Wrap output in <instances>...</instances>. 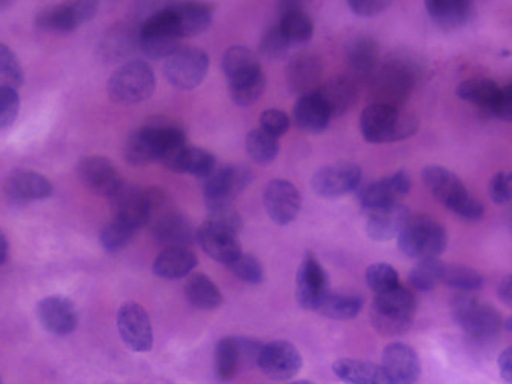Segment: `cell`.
<instances>
[{
    "mask_svg": "<svg viewBox=\"0 0 512 384\" xmlns=\"http://www.w3.org/2000/svg\"><path fill=\"white\" fill-rule=\"evenodd\" d=\"M185 143L187 133L182 125L165 117H154L128 137L124 157L131 166L142 168L160 162L171 149Z\"/></svg>",
    "mask_w": 512,
    "mask_h": 384,
    "instance_id": "obj_1",
    "label": "cell"
},
{
    "mask_svg": "<svg viewBox=\"0 0 512 384\" xmlns=\"http://www.w3.org/2000/svg\"><path fill=\"white\" fill-rule=\"evenodd\" d=\"M147 196V225L157 242L167 246L190 248L196 231L190 220L177 209L173 197L162 188L145 189Z\"/></svg>",
    "mask_w": 512,
    "mask_h": 384,
    "instance_id": "obj_2",
    "label": "cell"
},
{
    "mask_svg": "<svg viewBox=\"0 0 512 384\" xmlns=\"http://www.w3.org/2000/svg\"><path fill=\"white\" fill-rule=\"evenodd\" d=\"M426 189L439 200L445 208L454 212L460 219L468 222H480L485 216V206L469 196L465 183L459 176L439 165H429L422 171Z\"/></svg>",
    "mask_w": 512,
    "mask_h": 384,
    "instance_id": "obj_3",
    "label": "cell"
},
{
    "mask_svg": "<svg viewBox=\"0 0 512 384\" xmlns=\"http://www.w3.org/2000/svg\"><path fill=\"white\" fill-rule=\"evenodd\" d=\"M419 130V119L396 106L373 103L360 116V131L370 143H394L409 139Z\"/></svg>",
    "mask_w": 512,
    "mask_h": 384,
    "instance_id": "obj_4",
    "label": "cell"
},
{
    "mask_svg": "<svg viewBox=\"0 0 512 384\" xmlns=\"http://www.w3.org/2000/svg\"><path fill=\"white\" fill-rule=\"evenodd\" d=\"M417 79L419 68L409 57L393 54L380 60L376 73L370 79L376 103L399 108L413 93Z\"/></svg>",
    "mask_w": 512,
    "mask_h": 384,
    "instance_id": "obj_5",
    "label": "cell"
},
{
    "mask_svg": "<svg viewBox=\"0 0 512 384\" xmlns=\"http://www.w3.org/2000/svg\"><path fill=\"white\" fill-rule=\"evenodd\" d=\"M416 312V295L411 289L400 285L393 291L376 295L371 305V325L380 335L396 337L411 329Z\"/></svg>",
    "mask_w": 512,
    "mask_h": 384,
    "instance_id": "obj_6",
    "label": "cell"
},
{
    "mask_svg": "<svg viewBox=\"0 0 512 384\" xmlns=\"http://www.w3.org/2000/svg\"><path fill=\"white\" fill-rule=\"evenodd\" d=\"M397 239L400 251L417 260L439 259L448 246L445 226L426 214L409 216Z\"/></svg>",
    "mask_w": 512,
    "mask_h": 384,
    "instance_id": "obj_7",
    "label": "cell"
},
{
    "mask_svg": "<svg viewBox=\"0 0 512 384\" xmlns=\"http://www.w3.org/2000/svg\"><path fill=\"white\" fill-rule=\"evenodd\" d=\"M107 88L108 96L117 105H137L153 96L156 91V76L147 62L130 60L114 71Z\"/></svg>",
    "mask_w": 512,
    "mask_h": 384,
    "instance_id": "obj_8",
    "label": "cell"
},
{
    "mask_svg": "<svg viewBox=\"0 0 512 384\" xmlns=\"http://www.w3.org/2000/svg\"><path fill=\"white\" fill-rule=\"evenodd\" d=\"M451 312L457 325L476 340L493 338L503 329V318L493 306L482 305L469 292H459L451 300Z\"/></svg>",
    "mask_w": 512,
    "mask_h": 384,
    "instance_id": "obj_9",
    "label": "cell"
},
{
    "mask_svg": "<svg viewBox=\"0 0 512 384\" xmlns=\"http://www.w3.org/2000/svg\"><path fill=\"white\" fill-rule=\"evenodd\" d=\"M182 37L177 33L168 7L151 14L139 28V50L148 59H167L179 50Z\"/></svg>",
    "mask_w": 512,
    "mask_h": 384,
    "instance_id": "obj_10",
    "label": "cell"
},
{
    "mask_svg": "<svg viewBox=\"0 0 512 384\" xmlns=\"http://www.w3.org/2000/svg\"><path fill=\"white\" fill-rule=\"evenodd\" d=\"M210 68V59L199 48L180 47L165 59L163 73L177 90L191 91L202 85Z\"/></svg>",
    "mask_w": 512,
    "mask_h": 384,
    "instance_id": "obj_11",
    "label": "cell"
},
{
    "mask_svg": "<svg viewBox=\"0 0 512 384\" xmlns=\"http://www.w3.org/2000/svg\"><path fill=\"white\" fill-rule=\"evenodd\" d=\"M253 182V171L248 166L227 165L216 168L203 183V197L208 209L231 205Z\"/></svg>",
    "mask_w": 512,
    "mask_h": 384,
    "instance_id": "obj_12",
    "label": "cell"
},
{
    "mask_svg": "<svg viewBox=\"0 0 512 384\" xmlns=\"http://www.w3.org/2000/svg\"><path fill=\"white\" fill-rule=\"evenodd\" d=\"M99 0H74L48 8L37 16L36 25L50 33H73L96 17Z\"/></svg>",
    "mask_w": 512,
    "mask_h": 384,
    "instance_id": "obj_13",
    "label": "cell"
},
{
    "mask_svg": "<svg viewBox=\"0 0 512 384\" xmlns=\"http://www.w3.org/2000/svg\"><path fill=\"white\" fill-rule=\"evenodd\" d=\"M257 366L270 380L290 381L302 369L303 358L290 341H270L260 348Z\"/></svg>",
    "mask_w": 512,
    "mask_h": 384,
    "instance_id": "obj_14",
    "label": "cell"
},
{
    "mask_svg": "<svg viewBox=\"0 0 512 384\" xmlns=\"http://www.w3.org/2000/svg\"><path fill=\"white\" fill-rule=\"evenodd\" d=\"M362 182V168L356 163L340 162L323 166L311 180L314 192L323 199H340L356 191Z\"/></svg>",
    "mask_w": 512,
    "mask_h": 384,
    "instance_id": "obj_15",
    "label": "cell"
},
{
    "mask_svg": "<svg viewBox=\"0 0 512 384\" xmlns=\"http://www.w3.org/2000/svg\"><path fill=\"white\" fill-rule=\"evenodd\" d=\"M120 338L133 352H150L154 345L150 315L139 303H125L117 312Z\"/></svg>",
    "mask_w": 512,
    "mask_h": 384,
    "instance_id": "obj_16",
    "label": "cell"
},
{
    "mask_svg": "<svg viewBox=\"0 0 512 384\" xmlns=\"http://www.w3.org/2000/svg\"><path fill=\"white\" fill-rule=\"evenodd\" d=\"M330 294V282L316 255H305L296 277L297 303L306 311H317Z\"/></svg>",
    "mask_w": 512,
    "mask_h": 384,
    "instance_id": "obj_17",
    "label": "cell"
},
{
    "mask_svg": "<svg viewBox=\"0 0 512 384\" xmlns=\"http://www.w3.org/2000/svg\"><path fill=\"white\" fill-rule=\"evenodd\" d=\"M200 248L220 265L230 266L242 254L239 232L208 219L196 232Z\"/></svg>",
    "mask_w": 512,
    "mask_h": 384,
    "instance_id": "obj_18",
    "label": "cell"
},
{
    "mask_svg": "<svg viewBox=\"0 0 512 384\" xmlns=\"http://www.w3.org/2000/svg\"><path fill=\"white\" fill-rule=\"evenodd\" d=\"M263 205L266 214L276 225L286 226L299 216L302 197L299 189L288 180H271L263 192Z\"/></svg>",
    "mask_w": 512,
    "mask_h": 384,
    "instance_id": "obj_19",
    "label": "cell"
},
{
    "mask_svg": "<svg viewBox=\"0 0 512 384\" xmlns=\"http://www.w3.org/2000/svg\"><path fill=\"white\" fill-rule=\"evenodd\" d=\"M411 191V177L406 171H397L396 174L376 180L360 189L359 203L363 211L386 208L397 205L408 196Z\"/></svg>",
    "mask_w": 512,
    "mask_h": 384,
    "instance_id": "obj_20",
    "label": "cell"
},
{
    "mask_svg": "<svg viewBox=\"0 0 512 384\" xmlns=\"http://www.w3.org/2000/svg\"><path fill=\"white\" fill-rule=\"evenodd\" d=\"M77 174L91 192L107 199L125 183L116 165L102 156H91L82 160L77 166Z\"/></svg>",
    "mask_w": 512,
    "mask_h": 384,
    "instance_id": "obj_21",
    "label": "cell"
},
{
    "mask_svg": "<svg viewBox=\"0 0 512 384\" xmlns=\"http://www.w3.org/2000/svg\"><path fill=\"white\" fill-rule=\"evenodd\" d=\"M165 168L177 174H190V176L207 179L216 171L217 159L214 154L197 146L185 145L171 149L170 153L160 159Z\"/></svg>",
    "mask_w": 512,
    "mask_h": 384,
    "instance_id": "obj_22",
    "label": "cell"
},
{
    "mask_svg": "<svg viewBox=\"0 0 512 384\" xmlns=\"http://www.w3.org/2000/svg\"><path fill=\"white\" fill-rule=\"evenodd\" d=\"M5 196L14 205H27V203L40 202L53 196V183L30 169H16L5 180Z\"/></svg>",
    "mask_w": 512,
    "mask_h": 384,
    "instance_id": "obj_23",
    "label": "cell"
},
{
    "mask_svg": "<svg viewBox=\"0 0 512 384\" xmlns=\"http://www.w3.org/2000/svg\"><path fill=\"white\" fill-rule=\"evenodd\" d=\"M37 317L48 332L54 335H70L76 331L79 317L70 298L62 295L45 297L37 305Z\"/></svg>",
    "mask_w": 512,
    "mask_h": 384,
    "instance_id": "obj_24",
    "label": "cell"
},
{
    "mask_svg": "<svg viewBox=\"0 0 512 384\" xmlns=\"http://www.w3.org/2000/svg\"><path fill=\"white\" fill-rule=\"evenodd\" d=\"M383 369L393 384H416L422 372L419 355L405 343H391L383 351Z\"/></svg>",
    "mask_w": 512,
    "mask_h": 384,
    "instance_id": "obj_25",
    "label": "cell"
},
{
    "mask_svg": "<svg viewBox=\"0 0 512 384\" xmlns=\"http://www.w3.org/2000/svg\"><path fill=\"white\" fill-rule=\"evenodd\" d=\"M108 200L114 219L127 223L136 231L147 225V196L143 189L125 182Z\"/></svg>",
    "mask_w": 512,
    "mask_h": 384,
    "instance_id": "obj_26",
    "label": "cell"
},
{
    "mask_svg": "<svg viewBox=\"0 0 512 384\" xmlns=\"http://www.w3.org/2000/svg\"><path fill=\"white\" fill-rule=\"evenodd\" d=\"M177 33L182 37L197 36L213 24V5L199 0H182L168 5Z\"/></svg>",
    "mask_w": 512,
    "mask_h": 384,
    "instance_id": "obj_27",
    "label": "cell"
},
{
    "mask_svg": "<svg viewBox=\"0 0 512 384\" xmlns=\"http://www.w3.org/2000/svg\"><path fill=\"white\" fill-rule=\"evenodd\" d=\"M323 62L317 54L299 53L294 56L286 67V85L291 93L296 96L311 93L317 90V85L322 79Z\"/></svg>",
    "mask_w": 512,
    "mask_h": 384,
    "instance_id": "obj_28",
    "label": "cell"
},
{
    "mask_svg": "<svg viewBox=\"0 0 512 384\" xmlns=\"http://www.w3.org/2000/svg\"><path fill=\"white\" fill-rule=\"evenodd\" d=\"M409 216L411 212L402 203L373 209L368 212V222H366L368 237L374 242H389L396 239Z\"/></svg>",
    "mask_w": 512,
    "mask_h": 384,
    "instance_id": "obj_29",
    "label": "cell"
},
{
    "mask_svg": "<svg viewBox=\"0 0 512 384\" xmlns=\"http://www.w3.org/2000/svg\"><path fill=\"white\" fill-rule=\"evenodd\" d=\"M346 63L351 73L370 82L380 63V47L370 36H357L346 45Z\"/></svg>",
    "mask_w": 512,
    "mask_h": 384,
    "instance_id": "obj_30",
    "label": "cell"
},
{
    "mask_svg": "<svg viewBox=\"0 0 512 384\" xmlns=\"http://www.w3.org/2000/svg\"><path fill=\"white\" fill-rule=\"evenodd\" d=\"M331 119L333 117L328 106L316 90L299 96V100L294 105V122L299 126V130L305 133H322L330 125Z\"/></svg>",
    "mask_w": 512,
    "mask_h": 384,
    "instance_id": "obj_31",
    "label": "cell"
},
{
    "mask_svg": "<svg viewBox=\"0 0 512 384\" xmlns=\"http://www.w3.org/2000/svg\"><path fill=\"white\" fill-rule=\"evenodd\" d=\"M199 265L196 254L185 246H168L154 260L153 271L165 280L185 279Z\"/></svg>",
    "mask_w": 512,
    "mask_h": 384,
    "instance_id": "obj_32",
    "label": "cell"
},
{
    "mask_svg": "<svg viewBox=\"0 0 512 384\" xmlns=\"http://www.w3.org/2000/svg\"><path fill=\"white\" fill-rule=\"evenodd\" d=\"M429 17L443 30L465 27L474 13V0H425Z\"/></svg>",
    "mask_w": 512,
    "mask_h": 384,
    "instance_id": "obj_33",
    "label": "cell"
},
{
    "mask_svg": "<svg viewBox=\"0 0 512 384\" xmlns=\"http://www.w3.org/2000/svg\"><path fill=\"white\" fill-rule=\"evenodd\" d=\"M333 371L345 384H393L383 366L371 361L342 358L334 363Z\"/></svg>",
    "mask_w": 512,
    "mask_h": 384,
    "instance_id": "obj_34",
    "label": "cell"
},
{
    "mask_svg": "<svg viewBox=\"0 0 512 384\" xmlns=\"http://www.w3.org/2000/svg\"><path fill=\"white\" fill-rule=\"evenodd\" d=\"M139 50V30L128 24L111 28L100 42V56L107 62H122Z\"/></svg>",
    "mask_w": 512,
    "mask_h": 384,
    "instance_id": "obj_35",
    "label": "cell"
},
{
    "mask_svg": "<svg viewBox=\"0 0 512 384\" xmlns=\"http://www.w3.org/2000/svg\"><path fill=\"white\" fill-rule=\"evenodd\" d=\"M316 91L328 106L331 117H340L348 113L359 99L356 83L350 77H334L323 83Z\"/></svg>",
    "mask_w": 512,
    "mask_h": 384,
    "instance_id": "obj_36",
    "label": "cell"
},
{
    "mask_svg": "<svg viewBox=\"0 0 512 384\" xmlns=\"http://www.w3.org/2000/svg\"><path fill=\"white\" fill-rule=\"evenodd\" d=\"M185 295L191 306L200 311H213L223 303L222 292L202 272L188 275L185 283Z\"/></svg>",
    "mask_w": 512,
    "mask_h": 384,
    "instance_id": "obj_37",
    "label": "cell"
},
{
    "mask_svg": "<svg viewBox=\"0 0 512 384\" xmlns=\"http://www.w3.org/2000/svg\"><path fill=\"white\" fill-rule=\"evenodd\" d=\"M214 371L223 383L233 381L240 369L239 346L236 337H223L217 343L214 351Z\"/></svg>",
    "mask_w": 512,
    "mask_h": 384,
    "instance_id": "obj_38",
    "label": "cell"
},
{
    "mask_svg": "<svg viewBox=\"0 0 512 384\" xmlns=\"http://www.w3.org/2000/svg\"><path fill=\"white\" fill-rule=\"evenodd\" d=\"M365 300L360 295L328 294L317 311L331 320H353L362 311Z\"/></svg>",
    "mask_w": 512,
    "mask_h": 384,
    "instance_id": "obj_39",
    "label": "cell"
},
{
    "mask_svg": "<svg viewBox=\"0 0 512 384\" xmlns=\"http://www.w3.org/2000/svg\"><path fill=\"white\" fill-rule=\"evenodd\" d=\"M499 93L500 87L494 80L482 79V77L465 80L456 90L459 99L474 103L485 111H488L489 106L493 105Z\"/></svg>",
    "mask_w": 512,
    "mask_h": 384,
    "instance_id": "obj_40",
    "label": "cell"
},
{
    "mask_svg": "<svg viewBox=\"0 0 512 384\" xmlns=\"http://www.w3.org/2000/svg\"><path fill=\"white\" fill-rule=\"evenodd\" d=\"M223 74L228 82L262 70L259 59L253 51L245 47H231L222 57Z\"/></svg>",
    "mask_w": 512,
    "mask_h": 384,
    "instance_id": "obj_41",
    "label": "cell"
},
{
    "mask_svg": "<svg viewBox=\"0 0 512 384\" xmlns=\"http://www.w3.org/2000/svg\"><path fill=\"white\" fill-rule=\"evenodd\" d=\"M228 85H230V94L233 102L237 106L247 108V106L259 102L260 97L265 93V73H263V70H260L257 73L250 74V76L228 82Z\"/></svg>",
    "mask_w": 512,
    "mask_h": 384,
    "instance_id": "obj_42",
    "label": "cell"
},
{
    "mask_svg": "<svg viewBox=\"0 0 512 384\" xmlns=\"http://www.w3.org/2000/svg\"><path fill=\"white\" fill-rule=\"evenodd\" d=\"M247 153L248 156L256 162L257 165H270L279 156L280 145L279 139L266 134L265 131L256 128L250 131L247 136Z\"/></svg>",
    "mask_w": 512,
    "mask_h": 384,
    "instance_id": "obj_43",
    "label": "cell"
},
{
    "mask_svg": "<svg viewBox=\"0 0 512 384\" xmlns=\"http://www.w3.org/2000/svg\"><path fill=\"white\" fill-rule=\"evenodd\" d=\"M279 27L290 44L303 45L313 39V20L305 11L282 14Z\"/></svg>",
    "mask_w": 512,
    "mask_h": 384,
    "instance_id": "obj_44",
    "label": "cell"
},
{
    "mask_svg": "<svg viewBox=\"0 0 512 384\" xmlns=\"http://www.w3.org/2000/svg\"><path fill=\"white\" fill-rule=\"evenodd\" d=\"M442 283L459 292L479 291L483 277L476 269L460 265H443Z\"/></svg>",
    "mask_w": 512,
    "mask_h": 384,
    "instance_id": "obj_45",
    "label": "cell"
},
{
    "mask_svg": "<svg viewBox=\"0 0 512 384\" xmlns=\"http://www.w3.org/2000/svg\"><path fill=\"white\" fill-rule=\"evenodd\" d=\"M445 263L439 259L419 260L416 266L409 272V282L417 291H433L439 283H442V271Z\"/></svg>",
    "mask_w": 512,
    "mask_h": 384,
    "instance_id": "obj_46",
    "label": "cell"
},
{
    "mask_svg": "<svg viewBox=\"0 0 512 384\" xmlns=\"http://www.w3.org/2000/svg\"><path fill=\"white\" fill-rule=\"evenodd\" d=\"M366 283L374 294H385V292L399 288V272L393 266L386 265V263H376V265H371L370 268L366 269Z\"/></svg>",
    "mask_w": 512,
    "mask_h": 384,
    "instance_id": "obj_47",
    "label": "cell"
},
{
    "mask_svg": "<svg viewBox=\"0 0 512 384\" xmlns=\"http://www.w3.org/2000/svg\"><path fill=\"white\" fill-rule=\"evenodd\" d=\"M134 234L136 229L131 228L127 223L113 219V222L108 223L100 234V242L108 252H119L130 245Z\"/></svg>",
    "mask_w": 512,
    "mask_h": 384,
    "instance_id": "obj_48",
    "label": "cell"
},
{
    "mask_svg": "<svg viewBox=\"0 0 512 384\" xmlns=\"http://www.w3.org/2000/svg\"><path fill=\"white\" fill-rule=\"evenodd\" d=\"M290 42L283 36L282 30L279 25L271 27L270 30L263 34L260 40L259 53L262 59L268 62H279L283 60L290 51Z\"/></svg>",
    "mask_w": 512,
    "mask_h": 384,
    "instance_id": "obj_49",
    "label": "cell"
},
{
    "mask_svg": "<svg viewBox=\"0 0 512 384\" xmlns=\"http://www.w3.org/2000/svg\"><path fill=\"white\" fill-rule=\"evenodd\" d=\"M24 70L8 45L0 44V82L16 88L24 83Z\"/></svg>",
    "mask_w": 512,
    "mask_h": 384,
    "instance_id": "obj_50",
    "label": "cell"
},
{
    "mask_svg": "<svg viewBox=\"0 0 512 384\" xmlns=\"http://www.w3.org/2000/svg\"><path fill=\"white\" fill-rule=\"evenodd\" d=\"M230 271L236 275L237 279L248 285H260L263 282V266L257 257L251 254H240L233 263H231Z\"/></svg>",
    "mask_w": 512,
    "mask_h": 384,
    "instance_id": "obj_51",
    "label": "cell"
},
{
    "mask_svg": "<svg viewBox=\"0 0 512 384\" xmlns=\"http://www.w3.org/2000/svg\"><path fill=\"white\" fill-rule=\"evenodd\" d=\"M20 97L16 88L0 85V131L8 130L16 122Z\"/></svg>",
    "mask_w": 512,
    "mask_h": 384,
    "instance_id": "obj_52",
    "label": "cell"
},
{
    "mask_svg": "<svg viewBox=\"0 0 512 384\" xmlns=\"http://www.w3.org/2000/svg\"><path fill=\"white\" fill-rule=\"evenodd\" d=\"M290 117L280 110H266L260 116V130L266 134L280 139L290 130Z\"/></svg>",
    "mask_w": 512,
    "mask_h": 384,
    "instance_id": "obj_53",
    "label": "cell"
},
{
    "mask_svg": "<svg viewBox=\"0 0 512 384\" xmlns=\"http://www.w3.org/2000/svg\"><path fill=\"white\" fill-rule=\"evenodd\" d=\"M489 196L499 205L511 202L512 176L509 173H497L489 183Z\"/></svg>",
    "mask_w": 512,
    "mask_h": 384,
    "instance_id": "obj_54",
    "label": "cell"
},
{
    "mask_svg": "<svg viewBox=\"0 0 512 384\" xmlns=\"http://www.w3.org/2000/svg\"><path fill=\"white\" fill-rule=\"evenodd\" d=\"M237 346H239L240 369H250L257 366V357H259L262 343L254 338L236 337Z\"/></svg>",
    "mask_w": 512,
    "mask_h": 384,
    "instance_id": "obj_55",
    "label": "cell"
},
{
    "mask_svg": "<svg viewBox=\"0 0 512 384\" xmlns=\"http://www.w3.org/2000/svg\"><path fill=\"white\" fill-rule=\"evenodd\" d=\"M488 113L496 119L503 122H511L512 119V87L506 85L500 88L499 96L494 100L493 105L489 106Z\"/></svg>",
    "mask_w": 512,
    "mask_h": 384,
    "instance_id": "obj_56",
    "label": "cell"
},
{
    "mask_svg": "<svg viewBox=\"0 0 512 384\" xmlns=\"http://www.w3.org/2000/svg\"><path fill=\"white\" fill-rule=\"evenodd\" d=\"M394 0H348L351 10L363 17L379 16L393 5Z\"/></svg>",
    "mask_w": 512,
    "mask_h": 384,
    "instance_id": "obj_57",
    "label": "cell"
},
{
    "mask_svg": "<svg viewBox=\"0 0 512 384\" xmlns=\"http://www.w3.org/2000/svg\"><path fill=\"white\" fill-rule=\"evenodd\" d=\"M500 375L506 384L512 383V349L506 348L499 357Z\"/></svg>",
    "mask_w": 512,
    "mask_h": 384,
    "instance_id": "obj_58",
    "label": "cell"
},
{
    "mask_svg": "<svg viewBox=\"0 0 512 384\" xmlns=\"http://www.w3.org/2000/svg\"><path fill=\"white\" fill-rule=\"evenodd\" d=\"M497 294H499L500 300H502L505 305H511L512 303V279L511 275H508V277H505V279L500 282L499 285V291H497Z\"/></svg>",
    "mask_w": 512,
    "mask_h": 384,
    "instance_id": "obj_59",
    "label": "cell"
},
{
    "mask_svg": "<svg viewBox=\"0 0 512 384\" xmlns=\"http://www.w3.org/2000/svg\"><path fill=\"white\" fill-rule=\"evenodd\" d=\"M308 0H279L280 14L291 13V11H303Z\"/></svg>",
    "mask_w": 512,
    "mask_h": 384,
    "instance_id": "obj_60",
    "label": "cell"
},
{
    "mask_svg": "<svg viewBox=\"0 0 512 384\" xmlns=\"http://www.w3.org/2000/svg\"><path fill=\"white\" fill-rule=\"evenodd\" d=\"M10 254V245H8L7 236L0 231V266L5 265Z\"/></svg>",
    "mask_w": 512,
    "mask_h": 384,
    "instance_id": "obj_61",
    "label": "cell"
},
{
    "mask_svg": "<svg viewBox=\"0 0 512 384\" xmlns=\"http://www.w3.org/2000/svg\"><path fill=\"white\" fill-rule=\"evenodd\" d=\"M13 4V0H0V11H4L5 8L10 7Z\"/></svg>",
    "mask_w": 512,
    "mask_h": 384,
    "instance_id": "obj_62",
    "label": "cell"
},
{
    "mask_svg": "<svg viewBox=\"0 0 512 384\" xmlns=\"http://www.w3.org/2000/svg\"><path fill=\"white\" fill-rule=\"evenodd\" d=\"M290 384H314L313 381H308V380H297V381H293V383H290Z\"/></svg>",
    "mask_w": 512,
    "mask_h": 384,
    "instance_id": "obj_63",
    "label": "cell"
},
{
    "mask_svg": "<svg viewBox=\"0 0 512 384\" xmlns=\"http://www.w3.org/2000/svg\"><path fill=\"white\" fill-rule=\"evenodd\" d=\"M0 384H2V380H0Z\"/></svg>",
    "mask_w": 512,
    "mask_h": 384,
    "instance_id": "obj_64",
    "label": "cell"
}]
</instances>
